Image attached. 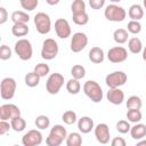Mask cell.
Instances as JSON below:
<instances>
[{
  "instance_id": "6da1fadb",
  "label": "cell",
  "mask_w": 146,
  "mask_h": 146,
  "mask_svg": "<svg viewBox=\"0 0 146 146\" xmlns=\"http://www.w3.org/2000/svg\"><path fill=\"white\" fill-rule=\"evenodd\" d=\"M83 92L84 95L92 102V103H100L103 100V89L100 84L94 80H88L84 82L83 87Z\"/></svg>"
},
{
  "instance_id": "7a4b0ae2",
  "label": "cell",
  "mask_w": 146,
  "mask_h": 146,
  "mask_svg": "<svg viewBox=\"0 0 146 146\" xmlns=\"http://www.w3.org/2000/svg\"><path fill=\"white\" fill-rule=\"evenodd\" d=\"M66 137H67V131L64 128V125L55 124L50 129V132L46 138V144L48 146H59L64 143V140H66Z\"/></svg>"
},
{
  "instance_id": "3957f363",
  "label": "cell",
  "mask_w": 146,
  "mask_h": 146,
  "mask_svg": "<svg viewBox=\"0 0 146 146\" xmlns=\"http://www.w3.org/2000/svg\"><path fill=\"white\" fill-rule=\"evenodd\" d=\"M14 51L19 57V59L30 60L33 55V47H32V43L30 42V40L22 38L16 41V43L14 46Z\"/></svg>"
},
{
  "instance_id": "277c9868",
  "label": "cell",
  "mask_w": 146,
  "mask_h": 146,
  "mask_svg": "<svg viewBox=\"0 0 146 146\" xmlns=\"http://www.w3.org/2000/svg\"><path fill=\"white\" fill-rule=\"evenodd\" d=\"M104 16L110 22H123L127 17V11L123 7L116 3H111L106 6L104 10Z\"/></svg>"
},
{
  "instance_id": "5b68a950",
  "label": "cell",
  "mask_w": 146,
  "mask_h": 146,
  "mask_svg": "<svg viewBox=\"0 0 146 146\" xmlns=\"http://www.w3.org/2000/svg\"><path fill=\"white\" fill-rule=\"evenodd\" d=\"M17 83L14 78H3L0 83V96L3 100H10L16 92Z\"/></svg>"
},
{
  "instance_id": "8992f818",
  "label": "cell",
  "mask_w": 146,
  "mask_h": 146,
  "mask_svg": "<svg viewBox=\"0 0 146 146\" xmlns=\"http://www.w3.org/2000/svg\"><path fill=\"white\" fill-rule=\"evenodd\" d=\"M59 51V47L58 43L55 39L52 38H47L43 43H42V48H41V57L46 60H51L54 58L57 57Z\"/></svg>"
},
{
  "instance_id": "52a82bcc",
  "label": "cell",
  "mask_w": 146,
  "mask_h": 146,
  "mask_svg": "<svg viewBox=\"0 0 146 146\" xmlns=\"http://www.w3.org/2000/svg\"><path fill=\"white\" fill-rule=\"evenodd\" d=\"M34 26L38 33L44 35L48 34L51 30V19L50 16L46 13H38L34 16Z\"/></svg>"
},
{
  "instance_id": "ba28073f",
  "label": "cell",
  "mask_w": 146,
  "mask_h": 146,
  "mask_svg": "<svg viewBox=\"0 0 146 146\" xmlns=\"http://www.w3.org/2000/svg\"><path fill=\"white\" fill-rule=\"evenodd\" d=\"M64 86V76L60 73H51L46 82V90L50 95H57Z\"/></svg>"
},
{
  "instance_id": "9c48e42d",
  "label": "cell",
  "mask_w": 146,
  "mask_h": 146,
  "mask_svg": "<svg viewBox=\"0 0 146 146\" xmlns=\"http://www.w3.org/2000/svg\"><path fill=\"white\" fill-rule=\"evenodd\" d=\"M128 80V75L123 71H114L106 75L105 83L108 88H120L121 86L125 84Z\"/></svg>"
},
{
  "instance_id": "30bf717a",
  "label": "cell",
  "mask_w": 146,
  "mask_h": 146,
  "mask_svg": "<svg viewBox=\"0 0 146 146\" xmlns=\"http://www.w3.org/2000/svg\"><path fill=\"white\" fill-rule=\"evenodd\" d=\"M128 58V50L122 46H115L108 49L107 51V59L111 63L119 64L123 63Z\"/></svg>"
},
{
  "instance_id": "8fae6325",
  "label": "cell",
  "mask_w": 146,
  "mask_h": 146,
  "mask_svg": "<svg viewBox=\"0 0 146 146\" xmlns=\"http://www.w3.org/2000/svg\"><path fill=\"white\" fill-rule=\"evenodd\" d=\"M42 133L39 131V129H32L29 130L24 136L22 137V144L24 146H39L42 144Z\"/></svg>"
},
{
  "instance_id": "7c38bea8",
  "label": "cell",
  "mask_w": 146,
  "mask_h": 146,
  "mask_svg": "<svg viewBox=\"0 0 146 146\" xmlns=\"http://www.w3.org/2000/svg\"><path fill=\"white\" fill-rule=\"evenodd\" d=\"M88 44V36L83 32H76L71 38V44L70 48L73 52H80L82 51Z\"/></svg>"
},
{
  "instance_id": "4fadbf2b",
  "label": "cell",
  "mask_w": 146,
  "mask_h": 146,
  "mask_svg": "<svg viewBox=\"0 0 146 146\" xmlns=\"http://www.w3.org/2000/svg\"><path fill=\"white\" fill-rule=\"evenodd\" d=\"M94 133L98 143L106 145L110 143L111 139V133H110V128L106 123H98L94 128Z\"/></svg>"
},
{
  "instance_id": "5bb4252c",
  "label": "cell",
  "mask_w": 146,
  "mask_h": 146,
  "mask_svg": "<svg viewBox=\"0 0 146 146\" xmlns=\"http://www.w3.org/2000/svg\"><path fill=\"white\" fill-rule=\"evenodd\" d=\"M21 115V110L15 104H2L0 106V120H11Z\"/></svg>"
},
{
  "instance_id": "9a60e30c",
  "label": "cell",
  "mask_w": 146,
  "mask_h": 146,
  "mask_svg": "<svg viewBox=\"0 0 146 146\" xmlns=\"http://www.w3.org/2000/svg\"><path fill=\"white\" fill-rule=\"evenodd\" d=\"M55 32L58 38L60 39H67L71 36L72 30L70 26V23L65 18H58L55 22Z\"/></svg>"
},
{
  "instance_id": "2e32d148",
  "label": "cell",
  "mask_w": 146,
  "mask_h": 146,
  "mask_svg": "<svg viewBox=\"0 0 146 146\" xmlns=\"http://www.w3.org/2000/svg\"><path fill=\"white\" fill-rule=\"evenodd\" d=\"M106 98L113 105H121L124 102V92L120 88H108Z\"/></svg>"
},
{
  "instance_id": "e0dca14e",
  "label": "cell",
  "mask_w": 146,
  "mask_h": 146,
  "mask_svg": "<svg viewBox=\"0 0 146 146\" xmlns=\"http://www.w3.org/2000/svg\"><path fill=\"white\" fill-rule=\"evenodd\" d=\"M95 124L94 120L90 116H82L78 120V129L82 133H89L91 130H94Z\"/></svg>"
},
{
  "instance_id": "ac0fdd59",
  "label": "cell",
  "mask_w": 146,
  "mask_h": 146,
  "mask_svg": "<svg viewBox=\"0 0 146 146\" xmlns=\"http://www.w3.org/2000/svg\"><path fill=\"white\" fill-rule=\"evenodd\" d=\"M88 57H89V60L91 63H94V64H100L105 59V54H104V50L100 47H92L89 50Z\"/></svg>"
},
{
  "instance_id": "d6986e66",
  "label": "cell",
  "mask_w": 146,
  "mask_h": 146,
  "mask_svg": "<svg viewBox=\"0 0 146 146\" xmlns=\"http://www.w3.org/2000/svg\"><path fill=\"white\" fill-rule=\"evenodd\" d=\"M130 136L135 140L143 139L146 136V124L140 123V122L135 123V125H132L130 129Z\"/></svg>"
},
{
  "instance_id": "ffe728a7",
  "label": "cell",
  "mask_w": 146,
  "mask_h": 146,
  "mask_svg": "<svg viewBox=\"0 0 146 146\" xmlns=\"http://www.w3.org/2000/svg\"><path fill=\"white\" fill-rule=\"evenodd\" d=\"M128 16L132 21H140L144 17V7L138 3L131 5L128 10Z\"/></svg>"
},
{
  "instance_id": "44dd1931",
  "label": "cell",
  "mask_w": 146,
  "mask_h": 146,
  "mask_svg": "<svg viewBox=\"0 0 146 146\" xmlns=\"http://www.w3.org/2000/svg\"><path fill=\"white\" fill-rule=\"evenodd\" d=\"M143 48H144L143 47V42H141V40L139 38L132 36V38H130L128 40V49H129V51L131 54L137 55V54L143 51Z\"/></svg>"
},
{
  "instance_id": "7402d4cb",
  "label": "cell",
  "mask_w": 146,
  "mask_h": 146,
  "mask_svg": "<svg viewBox=\"0 0 146 146\" xmlns=\"http://www.w3.org/2000/svg\"><path fill=\"white\" fill-rule=\"evenodd\" d=\"M11 33L14 36L17 38L25 36L29 33V26L26 23H15L11 27Z\"/></svg>"
},
{
  "instance_id": "603a6c76",
  "label": "cell",
  "mask_w": 146,
  "mask_h": 146,
  "mask_svg": "<svg viewBox=\"0 0 146 146\" xmlns=\"http://www.w3.org/2000/svg\"><path fill=\"white\" fill-rule=\"evenodd\" d=\"M128 38H129V32L125 29H116L113 32V39L119 44L125 43L128 41Z\"/></svg>"
},
{
  "instance_id": "cb8c5ba5",
  "label": "cell",
  "mask_w": 146,
  "mask_h": 146,
  "mask_svg": "<svg viewBox=\"0 0 146 146\" xmlns=\"http://www.w3.org/2000/svg\"><path fill=\"white\" fill-rule=\"evenodd\" d=\"M40 79H41V76H40L38 73H35L34 71H32V72H29V73L25 75L24 82H25V84H26L27 87L34 88V87H36V86L40 83Z\"/></svg>"
},
{
  "instance_id": "d4e9b609",
  "label": "cell",
  "mask_w": 146,
  "mask_h": 146,
  "mask_svg": "<svg viewBox=\"0 0 146 146\" xmlns=\"http://www.w3.org/2000/svg\"><path fill=\"white\" fill-rule=\"evenodd\" d=\"M10 19L14 24L15 23H26L27 24L29 21H30V16H29L27 13H25L23 10H16L11 14Z\"/></svg>"
},
{
  "instance_id": "484cf974",
  "label": "cell",
  "mask_w": 146,
  "mask_h": 146,
  "mask_svg": "<svg viewBox=\"0 0 146 146\" xmlns=\"http://www.w3.org/2000/svg\"><path fill=\"white\" fill-rule=\"evenodd\" d=\"M66 90L68 94L71 95H78L81 90V83H80V80L78 79H70L67 82H66Z\"/></svg>"
},
{
  "instance_id": "4316f807",
  "label": "cell",
  "mask_w": 146,
  "mask_h": 146,
  "mask_svg": "<svg viewBox=\"0 0 146 146\" xmlns=\"http://www.w3.org/2000/svg\"><path fill=\"white\" fill-rule=\"evenodd\" d=\"M10 124H11V129L16 132H22L23 130H25L26 128V121L19 115V116H15L14 119L10 120Z\"/></svg>"
},
{
  "instance_id": "83f0119b",
  "label": "cell",
  "mask_w": 146,
  "mask_h": 146,
  "mask_svg": "<svg viewBox=\"0 0 146 146\" xmlns=\"http://www.w3.org/2000/svg\"><path fill=\"white\" fill-rule=\"evenodd\" d=\"M125 116H127L128 121L132 122V123H138L143 119V114H141L140 110H138V108H129Z\"/></svg>"
},
{
  "instance_id": "f1b7e54d",
  "label": "cell",
  "mask_w": 146,
  "mask_h": 146,
  "mask_svg": "<svg viewBox=\"0 0 146 146\" xmlns=\"http://www.w3.org/2000/svg\"><path fill=\"white\" fill-rule=\"evenodd\" d=\"M65 144L67 146H80L82 144V137L79 132H71L67 135Z\"/></svg>"
},
{
  "instance_id": "f546056e",
  "label": "cell",
  "mask_w": 146,
  "mask_h": 146,
  "mask_svg": "<svg viewBox=\"0 0 146 146\" xmlns=\"http://www.w3.org/2000/svg\"><path fill=\"white\" fill-rule=\"evenodd\" d=\"M72 21L74 24L79 25V26H83L87 25L89 22V15L83 11V13H79V14H72Z\"/></svg>"
},
{
  "instance_id": "4dcf8cb0",
  "label": "cell",
  "mask_w": 146,
  "mask_h": 146,
  "mask_svg": "<svg viewBox=\"0 0 146 146\" xmlns=\"http://www.w3.org/2000/svg\"><path fill=\"white\" fill-rule=\"evenodd\" d=\"M34 124H35V127H36L39 130H44V129L49 128V125H50V119H49L47 115H43V114L38 115V116L35 117Z\"/></svg>"
},
{
  "instance_id": "1f68e13d",
  "label": "cell",
  "mask_w": 146,
  "mask_h": 146,
  "mask_svg": "<svg viewBox=\"0 0 146 146\" xmlns=\"http://www.w3.org/2000/svg\"><path fill=\"white\" fill-rule=\"evenodd\" d=\"M125 106H127L128 110H129V108H138V110H140L141 106H143L141 98H140L139 96L132 95V96H130V97L127 99V102H125Z\"/></svg>"
},
{
  "instance_id": "d6a6232c",
  "label": "cell",
  "mask_w": 146,
  "mask_h": 146,
  "mask_svg": "<svg viewBox=\"0 0 146 146\" xmlns=\"http://www.w3.org/2000/svg\"><path fill=\"white\" fill-rule=\"evenodd\" d=\"M71 75L72 78L74 79H78V80H81L86 76V68L83 65H80V64H75L72 66L71 68Z\"/></svg>"
},
{
  "instance_id": "836d02e7",
  "label": "cell",
  "mask_w": 146,
  "mask_h": 146,
  "mask_svg": "<svg viewBox=\"0 0 146 146\" xmlns=\"http://www.w3.org/2000/svg\"><path fill=\"white\" fill-rule=\"evenodd\" d=\"M62 120L65 124H74L76 121H78V116H76V113L72 110H68V111H65L62 115Z\"/></svg>"
},
{
  "instance_id": "e575fe53",
  "label": "cell",
  "mask_w": 146,
  "mask_h": 146,
  "mask_svg": "<svg viewBox=\"0 0 146 146\" xmlns=\"http://www.w3.org/2000/svg\"><path fill=\"white\" fill-rule=\"evenodd\" d=\"M35 73H38L41 78H44V76H47L49 73H50V67H49V65L48 64H46V63H39V64H36L35 66H34V70H33Z\"/></svg>"
},
{
  "instance_id": "d590c367",
  "label": "cell",
  "mask_w": 146,
  "mask_h": 146,
  "mask_svg": "<svg viewBox=\"0 0 146 146\" xmlns=\"http://www.w3.org/2000/svg\"><path fill=\"white\" fill-rule=\"evenodd\" d=\"M115 128H116V131H117L119 133L124 135V133L130 132L131 125H130L129 121H127V120H120V121H117V122H116Z\"/></svg>"
},
{
  "instance_id": "8d00e7d4",
  "label": "cell",
  "mask_w": 146,
  "mask_h": 146,
  "mask_svg": "<svg viewBox=\"0 0 146 146\" xmlns=\"http://www.w3.org/2000/svg\"><path fill=\"white\" fill-rule=\"evenodd\" d=\"M72 14H79L86 11V2L83 0H73L71 5Z\"/></svg>"
},
{
  "instance_id": "74e56055",
  "label": "cell",
  "mask_w": 146,
  "mask_h": 146,
  "mask_svg": "<svg viewBox=\"0 0 146 146\" xmlns=\"http://www.w3.org/2000/svg\"><path fill=\"white\" fill-rule=\"evenodd\" d=\"M19 3H21V6L24 10L32 11L38 7L39 0H19Z\"/></svg>"
},
{
  "instance_id": "f35d334b",
  "label": "cell",
  "mask_w": 146,
  "mask_h": 146,
  "mask_svg": "<svg viewBox=\"0 0 146 146\" xmlns=\"http://www.w3.org/2000/svg\"><path fill=\"white\" fill-rule=\"evenodd\" d=\"M127 31L131 34H138L141 31V24L139 23V21H130L127 25Z\"/></svg>"
},
{
  "instance_id": "ab89813d",
  "label": "cell",
  "mask_w": 146,
  "mask_h": 146,
  "mask_svg": "<svg viewBox=\"0 0 146 146\" xmlns=\"http://www.w3.org/2000/svg\"><path fill=\"white\" fill-rule=\"evenodd\" d=\"M11 55H13V52H11V49L9 48V46L2 44L0 48V59L1 60H8V59H10Z\"/></svg>"
},
{
  "instance_id": "60d3db41",
  "label": "cell",
  "mask_w": 146,
  "mask_h": 146,
  "mask_svg": "<svg viewBox=\"0 0 146 146\" xmlns=\"http://www.w3.org/2000/svg\"><path fill=\"white\" fill-rule=\"evenodd\" d=\"M10 129H11L10 122H8L7 120H0V136H5L7 132H9Z\"/></svg>"
},
{
  "instance_id": "b9f144b4",
  "label": "cell",
  "mask_w": 146,
  "mask_h": 146,
  "mask_svg": "<svg viewBox=\"0 0 146 146\" xmlns=\"http://www.w3.org/2000/svg\"><path fill=\"white\" fill-rule=\"evenodd\" d=\"M106 0H89V6L94 10H99L105 6Z\"/></svg>"
},
{
  "instance_id": "7bdbcfd3",
  "label": "cell",
  "mask_w": 146,
  "mask_h": 146,
  "mask_svg": "<svg viewBox=\"0 0 146 146\" xmlns=\"http://www.w3.org/2000/svg\"><path fill=\"white\" fill-rule=\"evenodd\" d=\"M8 21V13L5 7H0V25L5 24Z\"/></svg>"
},
{
  "instance_id": "ee69618b",
  "label": "cell",
  "mask_w": 146,
  "mask_h": 146,
  "mask_svg": "<svg viewBox=\"0 0 146 146\" xmlns=\"http://www.w3.org/2000/svg\"><path fill=\"white\" fill-rule=\"evenodd\" d=\"M111 145L112 146H125L127 143L122 137H114L111 141Z\"/></svg>"
},
{
  "instance_id": "f6af8a7d",
  "label": "cell",
  "mask_w": 146,
  "mask_h": 146,
  "mask_svg": "<svg viewBox=\"0 0 146 146\" xmlns=\"http://www.w3.org/2000/svg\"><path fill=\"white\" fill-rule=\"evenodd\" d=\"M60 0H46V2L49 5V6H55L57 3H59Z\"/></svg>"
},
{
  "instance_id": "bcb514c9",
  "label": "cell",
  "mask_w": 146,
  "mask_h": 146,
  "mask_svg": "<svg viewBox=\"0 0 146 146\" xmlns=\"http://www.w3.org/2000/svg\"><path fill=\"white\" fill-rule=\"evenodd\" d=\"M137 146H146V139H139L137 140Z\"/></svg>"
},
{
  "instance_id": "7dc6e473",
  "label": "cell",
  "mask_w": 146,
  "mask_h": 146,
  "mask_svg": "<svg viewBox=\"0 0 146 146\" xmlns=\"http://www.w3.org/2000/svg\"><path fill=\"white\" fill-rule=\"evenodd\" d=\"M141 57H143V60L146 62V46L143 48V51H141Z\"/></svg>"
},
{
  "instance_id": "c3c4849f",
  "label": "cell",
  "mask_w": 146,
  "mask_h": 146,
  "mask_svg": "<svg viewBox=\"0 0 146 146\" xmlns=\"http://www.w3.org/2000/svg\"><path fill=\"white\" fill-rule=\"evenodd\" d=\"M112 3H119V2H121L122 0H110Z\"/></svg>"
},
{
  "instance_id": "681fc988",
  "label": "cell",
  "mask_w": 146,
  "mask_h": 146,
  "mask_svg": "<svg viewBox=\"0 0 146 146\" xmlns=\"http://www.w3.org/2000/svg\"><path fill=\"white\" fill-rule=\"evenodd\" d=\"M143 6H144V9H146V0H143Z\"/></svg>"
}]
</instances>
